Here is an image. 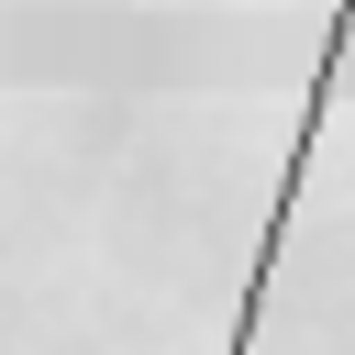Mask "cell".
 I'll list each match as a JSON object with an SVG mask.
<instances>
[{"instance_id":"6da1fadb","label":"cell","mask_w":355,"mask_h":355,"mask_svg":"<svg viewBox=\"0 0 355 355\" xmlns=\"http://www.w3.org/2000/svg\"><path fill=\"white\" fill-rule=\"evenodd\" d=\"M344 55H355V0H333V22H322L311 100H300L288 166H277V189H266V222H255V277H244V300H233V333H222V355H244V344H255V322H266V277H277V244H288V222H300V189H311V155H322V122H333V78H344Z\"/></svg>"}]
</instances>
